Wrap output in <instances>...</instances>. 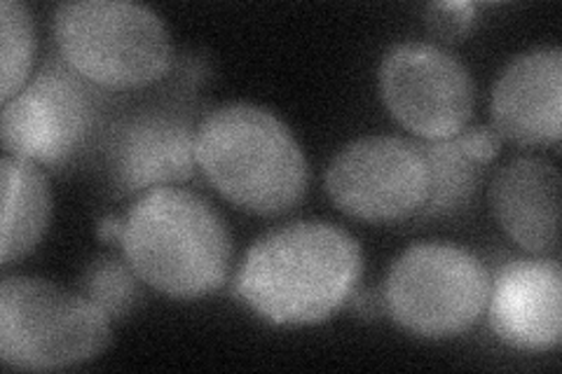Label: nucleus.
I'll use <instances>...</instances> for the list:
<instances>
[{
  "label": "nucleus",
  "mask_w": 562,
  "mask_h": 374,
  "mask_svg": "<svg viewBox=\"0 0 562 374\" xmlns=\"http://www.w3.org/2000/svg\"><path fill=\"white\" fill-rule=\"evenodd\" d=\"M361 274L363 251L349 231L326 220H295L256 239L235 288L268 324L314 326L347 305Z\"/></svg>",
  "instance_id": "1"
},
{
  "label": "nucleus",
  "mask_w": 562,
  "mask_h": 374,
  "mask_svg": "<svg viewBox=\"0 0 562 374\" xmlns=\"http://www.w3.org/2000/svg\"><path fill=\"white\" fill-rule=\"evenodd\" d=\"M198 169L237 208L281 216L305 200L310 165L303 146L272 111L225 103L209 111L195 134Z\"/></svg>",
  "instance_id": "2"
},
{
  "label": "nucleus",
  "mask_w": 562,
  "mask_h": 374,
  "mask_svg": "<svg viewBox=\"0 0 562 374\" xmlns=\"http://www.w3.org/2000/svg\"><path fill=\"white\" fill-rule=\"evenodd\" d=\"M122 253L138 279L173 299L216 293L231 272V227L202 194L157 188L132 204L122 231Z\"/></svg>",
  "instance_id": "3"
},
{
  "label": "nucleus",
  "mask_w": 562,
  "mask_h": 374,
  "mask_svg": "<svg viewBox=\"0 0 562 374\" xmlns=\"http://www.w3.org/2000/svg\"><path fill=\"white\" fill-rule=\"evenodd\" d=\"M52 38L70 70L115 92L162 80L173 61L162 16L132 0H68L52 12Z\"/></svg>",
  "instance_id": "4"
},
{
  "label": "nucleus",
  "mask_w": 562,
  "mask_h": 374,
  "mask_svg": "<svg viewBox=\"0 0 562 374\" xmlns=\"http://www.w3.org/2000/svg\"><path fill=\"white\" fill-rule=\"evenodd\" d=\"M109 342V316L82 293L22 274L0 281V359L8 367H74L97 359Z\"/></svg>",
  "instance_id": "5"
},
{
  "label": "nucleus",
  "mask_w": 562,
  "mask_h": 374,
  "mask_svg": "<svg viewBox=\"0 0 562 374\" xmlns=\"http://www.w3.org/2000/svg\"><path fill=\"white\" fill-rule=\"evenodd\" d=\"M492 276L481 258L448 241H417L384 279L382 307L396 326L425 340L471 330L487 311Z\"/></svg>",
  "instance_id": "6"
},
{
  "label": "nucleus",
  "mask_w": 562,
  "mask_h": 374,
  "mask_svg": "<svg viewBox=\"0 0 562 374\" xmlns=\"http://www.w3.org/2000/svg\"><path fill=\"white\" fill-rule=\"evenodd\" d=\"M431 190L427 155L401 136H363L347 144L326 169V192L349 218L398 223L425 208Z\"/></svg>",
  "instance_id": "7"
},
{
  "label": "nucleus",
  "mask_w": 562,
  "mask_h": 374,
  "mask_svg": "<svg viewBox=\"0 0 562 374\" xmlns=\"http://www.w3.org/2000/svg\"><path fill=\"white\" fill-rule=\"evenodd\" d=\"M380 94L390 115L422 140L462 134L476 105L471 70L450 49L425 41L386 49L380 64Z\"/></svg>",
  "instance_id": "8"
},
{
  "label": "nucleus",
  "mask_w": 562,
  "mask_h": 374,
  "mask_svg": "<svg viewBox=\"0 0 562 374\" xmlns=\"http://www.w3.org/2000/svg\"><path fill=\"white\" fill-rule=\"evenodd\" d=\"M94 117L92 84L61 59H49L20 94L3 103L5 155L57 167L85 144Z\"/></svg>",
  "instance_id": "9"
},
{
  "label": "nucleus",
  "mask_w": 562,
  "mask_h": 374,
  "mask_svg": "<svg viewBox=\"0 0 562 374\" xmlns=\"http://www.w3.org/2000/svg\"><path fill=\"white\" fill-rule=\"evenodd\" d=\"M198 127L181 113L138 111L122 117L109 138V171L120 194L176 188L198 173Z\"/></svg>",
  "instance_id": "10"
},
{
  "label": "nucleus",
  "mask_w": 562,
  "mask_h": 374,
  "mask_svg": "<svg viewBox=\"0 0 562 374\" xmlns=\"http://www.w3.org/2000/svg\"><path fill=\"white\" fill-rule=\"evenodd\" d=\"M487 324L518 351L543 353L560 344L562 272L555 258H512L490 283Z\"/></svg>",
  "instance_id": "11"
},
{
  "label": "nucleus",
  "mask_w": 562,
  "mask_h": 374,
  "mask_svg": "<svg viewBox=\"0 0 562 374\" xmlns=\"http://www.w3.org/2000/svg\"><path fill=\"white\" fill-rule=\"evenodd\" d=\"M492 122L518 146H551L562 132V49L532 47L514 57L492 89Z\"/></svg>",
  "instance_id": "12"
},
{
  "label": "nucleus",
  "mask_w": 562,
  "mask_h": 374,
  "mask_svg": "<svg viewBox=\"0 0 562 374\" xmlns=\"http://www.w3.org/2000/svg\"><path fill=\"white\" fill-rule=\"evenodd\" d=\"M560 188V171L537 155L512 159L492 178V213L522 251L532 256L558 253Z\"/></svg>",
  "instance_id": "13"
},
{
  "label": "nucleus",
  "mask_w": 562,
  "mask_h": 374,
  "mask_svg": "<svg viewBox=\"0 0 562 374\" xmlns=\"http://www.w3.org/2000/svg\"><path fill=\"white\" fill-rule=\"evenodd\" d=\"M3 241L0 264L8 267L31 253L45 237L52 216L49 183L38 165L22 157L3 155Z\"/></svg>",
  "instance_id": "14"
},
{
  "label": "nucleus",
  "mask_w": 562,
  "mask_h": 374,
  "mask_svg": "<svg viewBox=\"0 0 562 374\" xmlns=\"http://www.w3.org/2000/svg\"><path fill=\"white\" fill-rule=\"evenodd\" d=\"M427 155L431 190L417 218H448L467 211L481 188L485 162L473 152L462 134L443 140H422Z\"/></svg>",
  "instance_id": "15"
},
{
  "label": "nucleus",
  "mask_w": 562,
  "mask_h": 374,
  "mask_svg": "<svg viewBox=\"0 0 562 374\" xmlns=\"http://www.w3.org/2000/svg\"><path fill=\"white\" fill-rule=\"evenodd\" d=\"M0 101L8 103L31 80L33 55H35V26L33 14L22 0H3L0 3Z\"/></svg>",
  "instance_id": "16"
},
{
  "label": "nucleus",
  "mask_w": 562,
  "mask_h": 374,
  "mask_svg": "<svg viewBox=\"0 0 562 374\" xmlns=\"http://www.w3.org/2000/svg\"><path fill=\"white\" fill-rule=\"evenodd\" d=\"M80 293L94 302L109 320L127 318L144 297L134 267L120 256H99L87 264L80 276Z\"/></svg>",
  "instance_id": "17"
},
{
  "label": "nucleus",
  "mask_w": 562,
  "mask_h": 374,
  "mask_svg": "<svg viewBox=\"0 0 562 374\" xmlns=\"http://www.w3.org/2000/svg\"><path fill=\"white\" fill-rule=\"evenodd\" d=\"M473 16H476L473 3H434L427 8L429 29L446 41H460L469 33Z\"/></svg>",
  "instance_id": "18"
},
{
  "label": "nucleus",
  "mask_w": 562,
  "mask_h": 374,
  "mask_svg": "<svg viewBox=\"0 0 562 374\" xmlns=\"http://www.w3.org/2000/svg\"><path fill=\"white\" fill-rule=\"evenodd\" d=\"M122 231H125V218L117 216H105L97 227V235L103 241H120Z\"/></svg>",
  "instance_id": "19"
}]
</instances>
